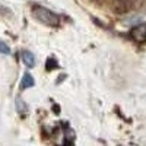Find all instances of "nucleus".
Returning a JSON list of instances; mask_svg holds the SVG:
<instances>
[{
    "label": "nucleus",
    "mask_w": 146,
    "mask_h": 146,
    "mask_svg": "<svg viewBox=\"0 0 146 146\" xmlns=\"http://www.w3.org/2000/svg\"><path fill=\"white\" fill-rule=\"evenodd\" d=\"M0 54H10V47L3 41H0Z\"/></svg>",
    "instance_id": "423d86ee"
},
{
    "label": "nucleus",
    "mask_w": 146,
    "mask_h": 146,
    "mask_svg": "<svg viewBox=\"0 0 146 146\" xmlns=\"http://www.w3.org/2000/svg\"><path fill=\"white\" fill-rule=\"evenodd\" d=\"M22 62L28 67H34L35 66V56L31 51H23L22 53Z\"/></svg>",
    "instance_id": "20e7f679"
},
{
    "label": "nucleus",
    "mask_w": 146,
    "mask_h": 146,
    "mask_svg": "<svg viewBox=\"0 0 146 146\" xmlns=\"http://www.w3.org/2000/svg\"><path fill=\"white\" fill-rule=\"evenodd\" d=\"M15 105H16V110H18L19 114H27V113H28V105L23 102V100L21 98V96H16Z\"/></svg>",
    "instance_id": "39448f33"
},
{
    "label": "nucleus",
    "mask_w": 146,
    "mask_h": 146,
    "mask_svg": "<svg viewBox=\"0 0 146 146\" xmlns=\"http://www.w3.org/2000/svg\"><path fill=\"white\" fill-rule=\"evenodd\" d=\"M131 36L139 42L146 41V23H142V25L133 28L131 29Z\"/></svg>",
    "instance_id": "f03ea898"
},
{
    "label": "nucleus",
    "mask_w": 146,
    "mask_h": 146,
    "mask_svg": "<svg viewBox=\"0 0 146 146\" xmlns=\"http://www.w3.org/2000/svg\"><path fill=\"white\" fill-rule=\"evenodd\" d=\"M32 16L40 21L44 25H48V27H57L58 22H60V18L58 15L53 13L51 10H48L45 7H41V6H34L32 7Z\"/></svg>",
    "instance_id": "f257e3e1"
},
{
    "label": "nucleus",
    "mask_w": 146,
    "mask_h": 146,
    "mask_svg": "<svg viewBox=\"0 0 146 146\" xmlns=\"http://www.w3.org/2000/svg\"><path fill=\"white\" fill-rule=\"evenodd\" d=\"M34 85H35V80H34L32 75L27 72L25 75H23V78H22V82H21V89H22V91H23V89H28V88L34 86Z\"/></svg>",
    "instance_id": "7ed1b4c3"
}]
</instances>
